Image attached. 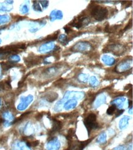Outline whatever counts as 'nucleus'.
<instances>
[{"label":"nucleus","mask_w":133,"mask_h":150,"mask_svg":"<svg viewBox=\"0 0 133 150\" xmlns=\"http://www.w3.org/2000/svg\"><path fill=\"white\" fill-rule=\"evenodd\" d=\"M91 15L97 21H102L106 19L108 15L107 8L101 6H95L91 8Z\"/></svg>","instance_id":"nucleus-1"},{"label":"nucleus","mask_w":133,"mask_h":150,"mask_svg":"<svg viewBox=\"0 0 133 150\" xmlns=\"http://www.w3.org/2000/svg\"><path fill=\"white\" fill-rule=\"evenodd\" d=\"M84 124L88 130V134L93 129H97L98 124L96 123V116L93 113H91L84 119Z\"/></svg>","instance_id":"nucleus-2"},{"label":"nucleus","mask_w":133,"mask_h":150,"mask_svg":"<svg viewBox=\"0 0 133 150\" xmlns=\"http://www.w3.org/2000/svg\"><path fill=\"white\" fill-rule=\"evenodd\" d=\"M91 140H88L85 142H78V141H70L69 148L66 150H83V149L88 145Z\"/></svg>","instance_id":"nucleus-3"},{"label":"nucleus","mask_w":133,"mask_h":150,"mask_svg":"<svg viewBox=\"0 0 133 150\" xmlns=\"http://www.w3.org/2000/svg\"><path fill=\"white\" fill-rule=\"evenodd\" d=\"M60 147V143L57 139H53L49 142L47 145L48 150H58Z\"/></svg>","instance_id":"nucleus-4"},{"label":"nucleus","mask_w":133,"mask_h":150,"mask_svg":"<svg viewBox=\"0 0 133 150\" xmlns=\"http://www.w3.org/2000/svg\"><path fill=\"white\" fill-rule=\"evenodd\" d=\"M61 128V123L60 121H58L55 119H54L53 120V127L52 129V134L55 133L56 132L59 131Z\"/></svg>","instance_id":"nucleus-5"},{"label":"nucleus","mask_w":133,"mask_h":150,"mask_svg":"<svg viewBox=\"0 0 133 150\" xmlns=\"http://www.w3.org/2000/svg\"><path fill=\"white\" fill-rule=\"evenodd\" d=\"M75 135H76V134H75V130H74V129H69V132H68L67 136H66V138H67L69 142H70V141L72 140V138H73Z\"/></svg>","instance_id":"nucleus-6"},{"label":"nucleus","mask_w":133,"mask_h":150,"mask_svg":"<svg viewBox=\"0 0 133 150\" xmlns=\"http://www.w3.org/2000/svg\"><path fill=\"white\" fill-rule=\"evenodd\" d=\"M1 65L2 66V68L3 70H7L8 69H9L10 68L13 67V64L12 63V62H1Z\"/></svg>","instance_id":"nucleus-7"},{"label":"nucleus","mask_w":133,"mask_h":150,"mask_svg":"<svg viewBox=\"0 0 133 150\" xmlns=\"http://www.w3.org/2000/svg\"><path fill=\"white\" fill-rule=\"evenodd\" d=\"M76 104L77 102L75 100H70L65 104V108L67 109L73 108L75 107V105H76Z\"/></svg>","instance_id":"nucleus-8"},{"label":"nucleus","mask_w":133,"mask_h":150,"mask_svg":"<svg viewBox=\"0 0 133 150\" xmlns=\"http://www.w3.org/2000/svg\"><path fill=\"white\" fill-rule=\"evenodd\" d=\"M128 118L127 117H125L124 118H123L122 119H121L120 121V129H123L128 124Z\"/></svg>","instance_id":"nucleus-9"},{"label":"nucleus","mask_w":133,"mask_h":150,"mask_svg":"<svg viewBox=\"0 0 133 150\" xmlns=\"http://www.w3.org/2000/svg\"><path fill=\"white\" fill-rule=\"evenodd\" d=\"M97 141L100 144L105 143L106 142V135L105 134L101 135L99 137H98Z\"/></svg>","instance_id":"nucleus-10"},{"label":"nucleus","mask_w":133,"mask_h":150,"mask_svg":"<svg viewBox=\"0 0 133 150\" xmlns=\"http://www.w3.org/2000/svg\"><path fill=\"white\" fill-rule=\"evenodd\" d=\"M115 109H116V106H115V105L111 106L107 109V114L112 115L115 113Z\"/></svg>","instance_id":"nucleus-11"},{"label":"nucleus","mask_w":133,"mask_h":150,"mask_svg":"<svg viewBox=\"0 0 133 150\" xmlns=\"http://www.w3.org/2000/svg\"><path fill=\"white\" fill-rule=\"evenodd\" d=\"M113 150H132V147H125V146H118L115 148Z\"/></svg>","instance_id":"nucleus-12"},{"label":"nucleus","mask_w":133,"mask_h":150,"mask_svg":"<svg viewBox=\"0 0 133 150\" xmlns=\"http://www.w3.org/2000/svg\"><path fill=\"white\" fill-rule=\"evenodd\" d=\"M123 113V109H121V110H118V111H117V113H116L117 117L119 116L120 115L122 114Z\"/></svg>","instance_id":"nucleus-13"}]
</instances>
